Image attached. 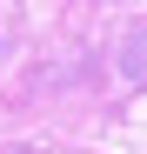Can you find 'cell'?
Masks as SVG:
<instances>
[]
</instances>
